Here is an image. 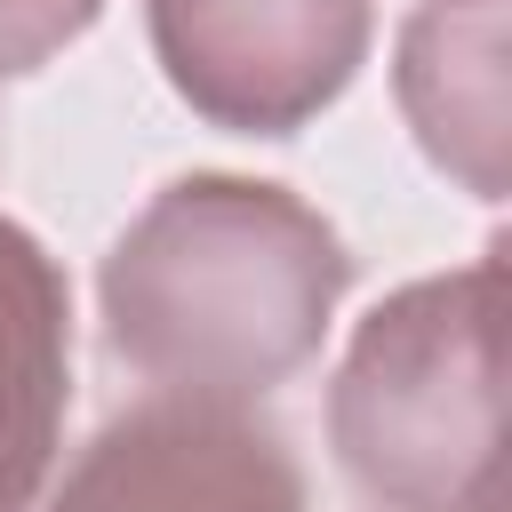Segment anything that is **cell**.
I'll use <instances>...</instances> for the list:
<instances>
[{
	"mask_svg": "<svg viewBox=\"0 0 512 512\" xmlns=\"http://www.w3.org/2000/svg\"><path fill=\"white\" fill-rule=\"evenodd\" d=\"M72 408V288L64 264L0 216V512H32Z\"/></svg>",
	"mask_w": 512,
	"mask_h": 512,
	"instance_id": "8992f818",
	"label": "cell"
},
{
	"mask_svg": "<svg viewBox=\"0 0 512 512\" xmlns=\"http://www.w3.org/2000/svg\"><path fill=\"white\" fill-rule=\"evenodd\" d=\"M96 16H104V0H0V88L40 72L48 56H64Z\"/></svg>",
	"mask_w": 512,
	"mask_h": 512,
	"instance_id": "52a82bcc",
	"label": "cell"
},
{
	"mask_svg": "<svg viewBox=\"0 0 512 512\" xmlns=\"http://www.w3.org/2000/svg\"><path fill=\"white\" fill-rule=\"evenodd\" d=\"M400 112L432 168L504 200V0H432L400 32Z\"/></svg>",
	"mask_w": 512,
	"mask_h": 512,
	"instance_id": "5b68a950",
	"label": "cell"
},
{
	"mask_svg": "<svg viewBox=\"0 0 512 512\" xmlns=\"http://www.w3.org/2000/svg\"><path fill=\"white\" fill-rule=\"evenodd\" d=\"M40 512H312V488L264 408L144 392L96 424Z\"/></svg>",
	"mask_w": 512,
	"mask_h": 512,
	"instance_id": "277c9868",
	"label": "cell"
},
{
	"mask_svg": "<svg viewBox=\"0 0 512 512\" xmlns=\"http://www.w3.org/2000/svg\"><path fill=\"white\" fill-rule=\"evenodd\" d=\"M328 448L384 512H504V248L392 288L352 328Z\"/></svg>",
	"mask_w": 512,
	"mask_h": 512,
	"instance_id": "7a4b0ae2",
	"label": "cell"
},
{
	"mask_svg": "<svg viewBox=\"0 0 512 512\" xmlns=\"http://www.w3.org/2000/svg\"><path fill=\"white\" fill-rule=\"evenodd\" d=\"M344 288L352 256L312 200L216 168L160 184L96 272L104 352L128 376L248 408L320 352Z\"/></svg>",
	"mask_w": 512,
	"mask_h": 512,
	"instance_id": "6da1fadb",
	"label": "cell"
},
{
	"mask_svg": "<svg viewBox=\"0 0 512 512\" xmlns=\"http://www.w3.org/2000/svg\"><path fill=\"white\" fill-rule=\"evenodd\" d=\"M168 88L232 136L312 128L376 40V0H144Z\"/></svg>",
	"mask_w": 512,
	"mask_h": 512,
	"instance_id": "3957f363",
	"label": "cell"
}]
</instances>
